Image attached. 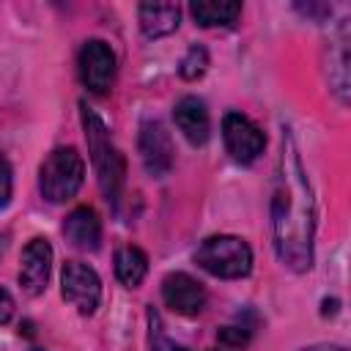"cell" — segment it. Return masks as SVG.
Segmentation results:
<instances>
[{"mask_svg":"<svg viewBox=\"0 0 351 351\" xmlns=\"http://www.w3.org/2000/svg\"><path fill=\"white\" fill-rule=\"evenodd\" d=\"M271 230L280 261L293 271H307L313 266L315 206L293 134L288 129L282 132V148L271 186Z\"/></svg>","mask_w":351,"mask_h":351,"instance_id":"cell-1","label":"cell"},{"mask_svg":"<svg viewBox=\"0 0 351 351\" xmlns=\"http://www.w3.org/2000/svg\"><path fill=\"white\" fill-rule=\"evenodd\" d=\"M82 129H85L90 162H93V170H96V181H99L104 197L112 200V203H118L121 186H123V176H126L123 156L112 145L110 132L101 123V118L93 110H88V107H82Z\"/></svg>","mask_w":351,"mask_h":351,"instance_id":"cell-2","label":"cell"},{"mask_svg":"<svg viewBox=\"0 0 351 351\" xmlns=\"http://www.w3.org/2000/svg\"><path fill=\"white\" fill-rule=\"evenodd\" d=\"M85 181V162L77 154V148L63 145L55 148L38 170V189L41 197L49 203H66L71 200Z\"/></svg>","mask_w":351,"mask_h":351,"instance_id":"cell-3","label":"cell"},{"mask_svg":"<svg viewBox=\"0 0 351 351\" xmlns=\"http://www.w3.org/2000/svg\"><path fill=\"white\" fill-rule=\"evenodd\" d=\"M195 261L200 269H206L214 277L239 280L247 277L252 269V250L239 236H208L197 247Z\"/></svg>","mask_w":351,"mask_h":351,"instance_id":"cell-4","label":"cell"},{"mask_svg":"<svg viewBox=\"0 0 351 351\" xmlns=\"http://www.w3.org/2000/svg\"><path fill=\"white\" fill-rule=\"evenodd\" d=\"M77 66H80V80L90 93L104 96L112 88V82H115V52L110 49L107 41L88 38L80 49Z\"/></svg>","mask_w":351,"mask_h":351,"instance_id":"cell-5","label":"cell"},{"mask_svg":"<svg viewBox=\"0 0 351 351\" xmlns=\"http://www.w3.org/2000/svg\"><path fill=\"white\" fill-rule=\"evenodd\" d=\"M60 293L82 315H90L101 302V280L90 266L80 261H66L60 274Z\"/></svg>","mask_w":351,"mask_h":351,"instance_id":"cell-6","label":"cell"},{"mask_svg":"<svg viewBox=\"0 0 351 351\" xmlns=\"http://www.w3.org/2000/svg\"><path fill=\"white\" fill-rule=\"evenodd\" d=\"M222 140H225L228 154L241 165H252L266 148L263 132L241 112H228L222 118Z\"/></svg>","mask_w":351,"mask_h":351,"instance_id":"cell-7","label":"cell"},{"mask_svg":"<svg viewBox=\"0 0 351 351\" xmlns=\"http://www.w3.org/2000/svg\"><path fill=\"white\" fill-rule=\"evenodd\" d=\"M137 145H140V159H143V167H145L148 176L162 178V176L170 173L176 151H173L170 132L159 121H143Z\"/></svg>","mask_w":351,"mask_h":351,"instance_id":"cell-8","label":"cell"},{"mask_svg":"<svg viewBox=\"0 0 351 351\" xmlns=\"http://www.w3.org/2000/svg\"><path fill=\"white\" fill-rule=\"evenodd\" d=\"M162 299L178 315H200L206 307V288L186 271H170L162 280Z\"/></svg>","mask_w":351,"mask_h":351,"instance_id":"cell-9","label":"cell"},{"mask_svg":"<svg viewBox=\"0 0 351 351\" xmlns=\"http://www.w3.org/2000/svg\"><path fill=\"white\" fill-rule=\"evenodd\" d=\"M49 271H52V247L47 239H30L27 247L22 250V261H19V285L25 288V293L38 296L44 293L47 282H49Z\"/></svg>","mask_w":351,"mask_h":351,"instance_id":"cell-10","label":"cell"},{"mask_svg":"<svg viewBox=\"0 0 351 351\" xmlns=\"http://www.w3.org/2000/svg\"><path fill=\"white\" fill-rule=\"evenodd\" d=\"M176 126L178 132L192 143V145H206V140L211 137V118L206 110V101L197 96H184L176 110H173Z\"/></svg>","mask_w":351,"mask_h":351,"instance_id":"cell-11","label":"cell"},{"mask_svg":"<svg viewBox=\"0 0 351 351\" xmlns=\"http://www.w3.org/2000/svg\"><path fill=\"white\" fill-rule=\"evenodd\" d=\"M63 236L77 247V250H99V241H101V222L96 217V211L90 206H80L74 208L66 222H63Z\"/></svg>","mask_w":351,"mask_h":351,"instance_id":"cell-12","label":"cell"},{"mask_svg":"<svg viewBox=\"0 0 351 351\" xmlns=\"http://www.w3.org/2000/svg\"><path fill=\"white\" fill-rule=\"evenodd\" d=\"M137 16H140V27L148 38H162L178 27L181 8L176 3H143Z\"/></svg>","mask_w":351,"mask_h":351,"instance_id":"cell-13","label":"cell"},{"mask_svg":"<svg viewBox=\"0 0 351 351\" xmlns=\"http://www.w3.org/2000/svg\"><path fill=\"white\" fill-rule=\"evenodd\" d=\"M329 82L337 99L348 101V27L346 22L337 27V33L329 41Z\"/></svg>","mask_w":351,"mask_h":351,"instance_id":"cell-14","label":"cell"},{"mask_svg":"<svg viewBox=\"0 0 351 351\" xmlns=\"http://www.w3.org/2000/svg\"><path fill=\"white\" fill-rule=\"evenodd\" d=\"M189 11H192L195 22L203 27H228L239 19L241 3H236V0H195L189 5Z\"/></svg>","mask_w":351,"mask_h":351,"instance_id":"cell-15","label":"cell"},{"mask_svg":"<svg viewBox=\"0 0 351 351\" xmlns=\"http://www.w3.org/2000/svg\"><path fill=\"white\" fill-rule=\"evenodd\" d=\"M115 274L126 288H137L148 274V258L140 247H121L115 252Z\"/></svg>","mask_w":351,"mask_h":351,"instance_id":"cell-16","label":"cell"},{"mask_svg":"<svg viewBox=\"0 0 351 351\" xmlns=\"http://www.w3.org/2000/svg\"><path fill=\"white\" fill-rule=\"evenodd\" d=\"M206 69H208V52H206V47L192 44V47L186 49V55L181 58L178 74H181L184 80H197V77L206 74Z\"/></svg>","mask_w":351,"mask_h":351,"instance_id":"cell-17","label":"cell"},{"mask_svg":"<svg viewBox=\"0 0 351 351\" xmlns=\"http://www.w3.org/2000/svg\"><path fill=\"white\" fill-rule=\"evenodd\" d=\"M151 351H186L184 346L173 343V340L162 332V326H159V321H156L154 313H151Z\"/></svg>","mask_w":351,"mask_h":351,"instance_id":"cell-18","label":"cell"},{"mask_svg":"<svg viewBox=\"0 0 351 351\" xmlns=\"http://www.w3.org/2000/svg\"><path fill=\"white\" fill-rule=\"evenodd\" d=\"M11 192H14V173L5 156H0V208H5L11 203Z\"/></svg>","mask_w":351,"mask_h":351,"instance_id":"cell-19","label":"cell"},{"mask_svg":"<svg viewBox=\"0 0 351 351\" xmlns=\"http://www.w3.org/2000/svg\"><path fill=\"white\" fill-rule=\"evenodd\" d=\"M14 315V296L0 285V324H8Z\"/></svg>","mask_w":351,"mask_h":351,"instance_id":"cell-20","label":"cell"},{"mask_svg":"<svg viewBox=\"0 0 351 351\" xmlns=\"http://www.w3.org/2000/svg\"><path fill=\"white\" fill-rule=\"evenodd\" d=\"M304 351H346L343 346H332V343H318V346H310Z\"/></svg>","mask_w":351,"mask_h":351,"instance_id":"cell-21","label":"cell"},{"mask_svg":"<svg viewBox=\"0 0 351 351\" xmlns=\"http://www.w3.org/2000/svg\"><path fill=\"white\" fill-rule=\"evenodd\" d=\"M30 351H44V348H30Z\"/></svg>","mask_w":351,"mask_h":351,"instance_id":"cell-22","label":"cell"}]
</instances>
